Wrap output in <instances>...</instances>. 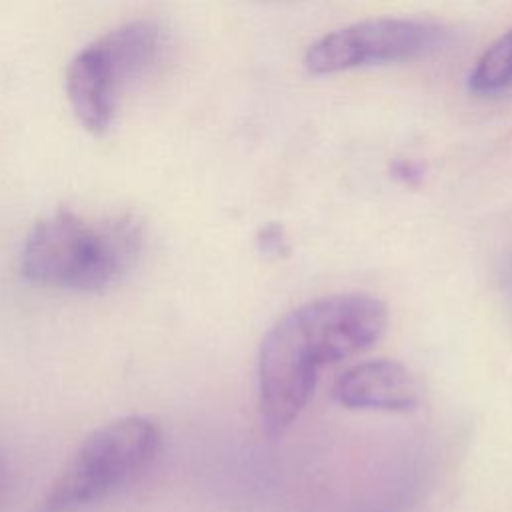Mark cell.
I'll list each match as a JSON object with an SVG mask.
<instances>
[{
    "label": "cell",
    "mask_w": 512,
    "mask_h": 512,
    "mask_svg": "<svg viewBox=\"0 0 512 512\" xmlns=\"http://www.w3.org/2000/svg\"><path fill=\"white\" fill-rule=\"evenodd\" d=\"M140 252L142 226L134 216L88 222L70 208H58L26 234L20 272L38 286L104 290L132 270Z\"/></svg>",
    "instance_id": "obj_1"
},
{
    "label": "cell",
    "mask_w": 512,
    "mask_h": 512,
    "mask_svg": "<svg viewBox=\"0 0 512 512\" xmlns=\"http://www.w3.org/2000/svg\"><path fill=\"white\" fill-rule=\"evenodd\" d=\"M162 448L160 428L144 416H126L94 430L30 512H78L152 466Z\"/></svg>",
    "instance_id": "obj_2"
},
{
    "label": "cell",
    "mask_w": 512,
    "mask_h": 512,
    "mask_svg": "<svg viewBox=\"0 0 512 512\" xmlns=\"http://www.w3.org/2000/svg\"><path fill=\"white\" fill-rule=\"evenodd\" d=\"M448 40V30L418 18L362 20L316 40L304 56L314 74H334L370 64L410 62L438 52Z\"/></svg>",
    "instance_id": "obj_3"
},
{
    "label": "cell",
    "mask_w": 512,
    "mask_h": 512,
    "mask_svg": "<svg viewBox=\"0 0 512 512\" xmlns=\"http://www.w3.org/2000/svg\"><path fill=\"white\" fill-rule=\"evenodd\" d=\"M320 370L294 316L284 314L264 334L258 352V406L270 436L282 434L300 416Z\"/></svg>",
    "instance_id": "obj_4"
},
{
    "label": "cell",
    "mask_w": 512,
    "mask_h": 512,
    "mask_svg": "<svg viewBox=\"0 0 512 512\" xmlns=\"http://www.w3.org/2000/svg\"><path fill=\"white\" fill-rule=\"evenodd\" d=\"M290 314L320 366L372 348L388 326L386 304L364 292L316 298L290 310Z\"/></svg>",
    "instance_id": "obj_5"
},
{
    "label": "cell",
    "mask_w": 512,
    "mask_h": 512,
    "mask_svg": "<svg viewBox=\"0 0 512 512\" xmlns=\"http://www.w3.org/2000/svg\"><path fill=\"white\" fill-rule=\"evenodd\" d=\"M330 394L348 410L410 412L420 404L416 376L402 362L390 358L352 364L332 382Z\"/></svg>",
    "instance_id": "obj_6"
},
{
    "label": "cell",
    "mask_w": 512,
    "mask_h": 512,
    "mask_svg": "<svg viewBox=\"0 0 512 512\" xmlns=\"http://www.w3.org/2000/svg\"><path fill=\"white\" fill-rule=\"evenodd\" d=\"M122 86L94 42L84 46L66 68V94L76 120L92 134L110 128Z\"/></svg>",
    "instance_id": "obj_7"
},
{
    "label": "cell",
    "mask_w": 512,
    "mask_h": 512,
    "mask_svg": "<svg viewBox=\"0 0 512 512\" xmlns=\"http://www.w3.org/2000/svg\"><path fill=\"white\" fill-rule=\"evenodd\" d=\"M112 74L124 86L126 82L142 76L158 58L162 36L156 24L148 20L126 22L98 40H94Z\"/></svg>",
    "instance_id": "obj_8"
},
{
    "label": "cell",
    "mask_w": 512,
    "mask_h": 512,
    "mask_svg": "<svg viewBox=\"0 0 512 512\" xmlns=\"http://www.w3.org/2000/svg\"><path fill=\"white\" fill-rule=\"evenodd\" d=\"M468 86L474 94H496L512 86V28L482 52Z\"/></svg>",
    "instance_id": "obj_9"
},
{
    "label": "cell",
    "mask_w": 512,
    "mask_h": 512,
    "mask_svg": "<svg viewBox=\"0 0 512 512\" xmlns=\"http://www.w3.org/2000/svg\"><path fill=\"white\" fill-rule=\"evenodd\" d=\"M262 246H264V250H272V252H276V254H280V248H284L286 244L282 242V234H280V230L276 228L274 232H270V230H266L264 232V242H262Z\"/></svg>",
    "instance_id": "obj_10"
}]
</instances>
